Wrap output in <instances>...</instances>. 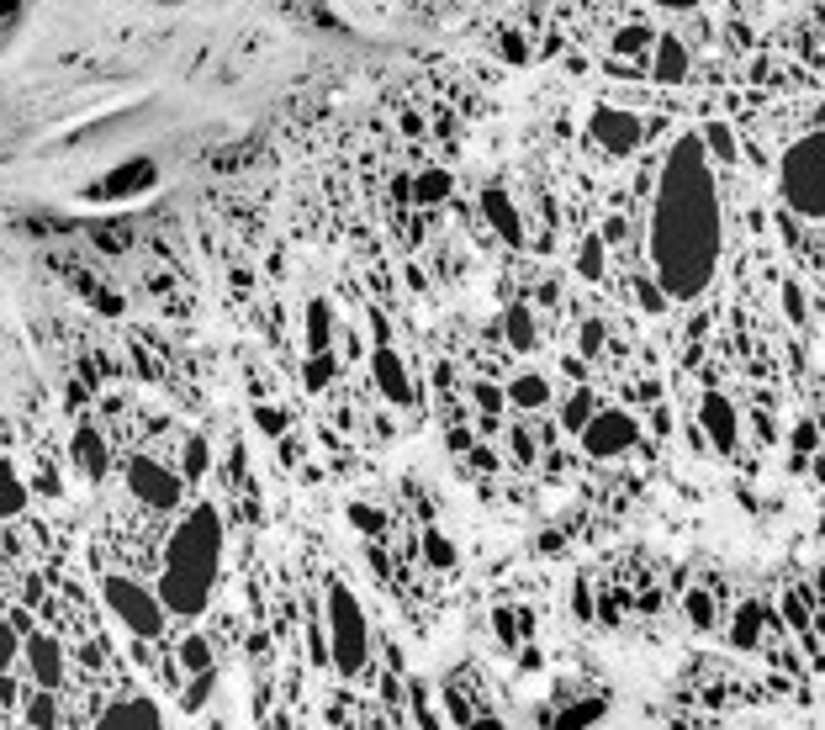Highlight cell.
Segmentation results:
<instances>
[{
	"label": "cell",
	"mask_w": 825,
	"mask_h": 730,
	"mask_svg": "<svg viewBox=\"0 0 825 730\" xmlns=\"http://www.w3.org/2000/svg\"><path fill=\"white\" fill-rule=\"evenodd\" d=\"M719 197H715V170L698 133L677 138L667 164H662V186H656V212H652V270L656 287L688 302L715 281L719 266Z\"/></svg>",
	"instance_id": "6da1fadb"
},
{
	"label": "cell",
	"mask_w": 825,
	"mask_h": 730,
	"mask_svg": "<svg viewBox=\"0 0 825 730\" xmlns=\"http://www.w3.org/2000/svg\"><path fill=\"white\" fill-rule=\"evenodd\" d=\"M222 567V519L212 503L191 509L165 540V567H159V603L175 620H191L207 609L212 582Z\"/></svg>",
	"instance_id": "7a4b0ae2"
},
{
	"label": "cell",
	"mask_w": 825,
	"mask_h": 730,
	"mask_svg": "<svg viewBox=\"0 0 825 730\" xmlns=\"http://www.w3.org/2000/svg\"><path fill=\"white\" fill-rule=\"evenodd\" d=\"M328 662L339 678L370 672V620L345 582H328Z\"/></svg>",
	"instance_id": "3957f363"
},
{
	"label": "cell",
	"mask_w": 825,
	"mask_h": 730,
	"mask_svg": "<svg viewBox=\"0 0 825 730\" xmlns=\"http://www.w3.org/2000/svg\"><path fill=\"white\" fill-rule=\"evenodd\" d=\"M778 191L788 201V212L825 222V133L799 138L778 164Z\"/></svg>",
	"instance_id": "277c9868"
},
{
	"label": "cell",
	"mask_w": 825,
	"mask_h": 730,
	"mask_svg": "<svg viewBox=\"0 0 825 730\" xmlns=\"http://www.w3.org/2000/svg\"><path fill=\"white\" fill-rule=\"evenodd\" d=\"M101 603H107V614L117 624H128L132 641H165V630H170V614H165L159 593H149L132 577H107L101 582Z\"/></svg>",
	"instance_id": "5b68a950"
},
{
	"label": "cell",
	"mask_w": 825,
	"mask_h": 730,
	"mask_svg": "<svg viewBox=\"0 0 825 730\" xmlns=\"http://www.w3.org/2000/svg\"><path fill=\"white\" fill-rule=\"evenodd\" d=\"M128 492L153 513H175L180 509V498H186V477L165 466L159 456H128Z\"/></svg>",
	"instance_id": "8992f818"
},
{
	"label": "cell",
	"mask_w": 825,
	"mask_h": 730,
	"mask_svg": "<svg viewBox=\"0 0 825 730\" xmlns=\"http://www.w3.org/2000/svg\"><path fill=\"white\" fill-rule=\"evenodd\" d=\"M577 440H583V450L593 456V461H614V456L635 450V440H640V419L625 413V408H598V419L587 423Z\"/></svg>",
	"instance_id": "52a82bcc"
},
{
	"label": "cell",
	"mask_w": 825,
	"mask_h": 730,
	"mask_svg": "<svg viewBox=\"0 0 825 730\" xmlns=\"http://www.w3.org/2000/svg\"><path fill=\"white\" fill-rule=\"evenodd\" d=\"M587 133L604 143L608 154H635L640 143H646V122L635 117V111H625V107H593V117H587Z\"/></svg>",
	"instance_id": "ba28073f"
},
{
	"label": "cell",
	"mask_w": 825,
	"mask_h": 730,
	"mask_svg": "<svg viewBox=\"0 0 825 730\" xmlns=\"http://www.w3.org/2000/svg\"><path fill=\"white\" fill-rule=\"evenodd\" d=\"M22 662L27 672H32V688H48V693H59L64 688V646L53 641V636H43V630H27L22 641Z\"/></svg>",
	"instance_id": "9c48e42d"
},
{
	"label": "cell",
	"mask_w": 825,
	"mask_h": 730,
	"mask_svg": "<svg viewBox=\"0 0 825 730\" xmlns=\"http://www.w3.org/2000/svg\"><path fill=\"white\" fill-rule=\"evenodd\" d=\"M370 377H376V387H381V398H387L391 408H412V402H418L408 366H402V354L391 350V344L370 350Z\"/></svg>",
	"instance_id": "30bf717a"
},
{
	"label": "cell",
	"mask_w": 825,
	"mask_h": 730,
	"mask_svg": "<svg viewBox=\"0 0 825 730\" xmlns=\"http://www.w3.org/2000/svg\"><path fill=\"white\" fill-rule=\"evenodd\" d=\"M698 423H704V434L715 440V450H736L740 419H736V408H730L725 392H704V398H698Z\"/></svg>",
	"instance_id": "8fae6325"
},
{
	"label": "cell",
	"mask_w": 825,
	"mask_h": 730,
	"mask_svg": "<svg viewBox=\"0 0 825 730\" xmlns=\"http://www.w3.org/2000/svg\"><path fill=\"white\" fill-rule=\"evenodd\" d=\"M481 218L493 222V233H498L508 249H524V218L503 186H487V191H481Z\"/></svg>",
	"instance_id": "7c38bea8"
},
{
	"label": "cell",
	"mask_w": 825,
	"mask_h": 730,
	"mask_svg": "<svg viewBox=\"0 0 825 730\" xmlns=\"http://www.w3.org/2000/svg\"><path fill=\"white\" fill-rule=\"evenodd\" d=\"M69 456H74V466H80V477H86V482H101V477L111 471L107 434H101L96 423H80V429H74V440H69Z\"/></svg>",
	"instance_id": "4fadbf2b"
},
{
	"label": "cell",
	"mask_w": 825,
	"mask_h": 730,
	"mask_svg": "<svg viewBox=\"0 0 825 730\" xmlns=\"http://www.w3.org/2000/svg\"><path fill=\"white\" fill-rule=\"evenodd\" d=\"M96 730H165V720H159V704H153V699L132 693V699H117V704L96 720Z\"/></svg>",
	"instance_id": "5bb4252c"
},
{
	"label": "cell",
	"mask_w": 825,
	"mask_h": 730,
	"mask_svg": "<svg viewBox=\"0 0 825 730\" xmlns=\"http://www.w3.org/2000/svg\"><path fill=\"white\" fill-rule=\"evenodd\" d=\"M688 69H694V59H688L683 38H656V48H652V80L656 86H683Z\"/></svg>",
	"instance_id": "9a60e30c"
},
{
	"label": "cell",
	"mask_w": 825,
	"mask_h": 730,
	"mask_svg": "<svg viewBox=\"0 0 825 730\" xmlns=\"http://www.w3.org/2000/svg\"><path fill=\"white\" fill-rule=\"evenodd\" d=\"M762 624H767V603H757V598H746V603H736V614H730V646L736 651H757L762 646Z\"/></svg>",
	"instance_id": "2e32d148"
},
{
	"label": "cell",
	"mask_w": 825,
	"mask_h": 730,
	"mask_svg": "<svg viewBox=\"0 0 825 730\" xmlns=\"http://www.w3.org/2000/svg\"><path fill=\"white\" fill-rule=\"evenodd\" d=\"M508 402L519 413H540V408H550V381L540 371H519V377L508 381Z\"/></svg>",
	"instance_id": "e0dca14e"
},
{
	"label": "cell",
	"mask_w": 825,
	"mask_h": 730,
	"mask_svg": "<svg viewBox=\"0 0 825 730\" xmlns=\"http://www.w3.org/2000/svg\"><path fill=\"white\" fill-rule=\"evenodd\" d=\"M334 308H328L324 297H312L307 302V354H334Z\"/></svg>",
	"instance_id": "ac0fdd59"
},
{
	"label": "cell",
	"mask_w": 825,
	"mask_h": 730,
	"mask_svg": "<svg viewBox=\"0 0 825 730\" xmlns=\"http://www.w3.org/2000/svg\"><path fill=\"white\" fill-rule=\"evenodd\" d=\"M698 143H704V154L709 159H719V164H736L740 159V149H736V128H730V122H704V128H698Z\"/></svg>",
	"instance_id": "d6986e66"
},
{
	"label": "cell",
	"mask_w": 825,
	"mask_h": 730,
	"mask_svg": "<svg viewBox=\"0 0 825 730\" xmlns=\"http://www.w3.org/2000/svg\"><path fill=\"white\" fill-rule=\"evenodd\" d=\"M503 333H508V350H535V339H540V329H535V308L514 302V308L503 312Z\"/></svg>",
	"instance_id": "ffe728a7"
},
{
	"label": "cell",
	"mask_w": 825,
	"mask_h": 730,
	"mask_svg": "<svg viewBox=\"0 0 825 730\" xmlns=\"http://www.w3.org/2000/svg\"><path fill=\"white\" fill-rule=\"evenodd\" d=\"M212 471V440L207 434H186V450H180V477L186 482H201Z\"/></svg>",
	"instance_id": "44dd1931"
},
{
	"label": "cell",
	"mask_w": 825,
	"mask_h": 730,
	"mask_svg": "<svg viewBox=\"0 0 825 730\" xmlns=\"http://www.w3.org/2000/svg\"><path fill=\"white\" fill-rule=\"evenodd\" d=\"M577 270H583V281H604V270H608L604 233H583V243H577Z\"/></svg>",
	"instance_id": "7402d4cb"
},
{
	"label": "cell",
	"mask_w": 825,
	"mask_h": 730,
	"mask_svg": "<svg viewBox=\"0 0 825 730\" xmlns=\"http://www.w3.org/2000/svg\"><path fill=\"white\" fill-rule=\"evenodd\" d=\"M32 503V492L22 487V477L11 471V461H0V519H17Z\"/></svg>",
	"instance_id": "603a6c76"
},
{
	"label": "cell",
	"mask_w": 825,
	"mask_h": 730,
	"mask_svg": "<svg viewBox=\"0 0 825 730\" xmlns=\"http://www.w3.org/2000/svg\"><path fill=\"white\" fill-rule=\"evenodd\" d=\"M593 419H598V398H593L587 387H583V392H571V398L561 402V429H566V434H583Z\"/></svg>",
	"instance_id": "cb8c5ba5"
},
{
	"label": "cell",
	"mask_w": 825,
	"mask_h": 730,
	"mask_svg": "<svg viewBox=\"0 0 825 730\" xmlns=\"http://www.w3.org/2000/svg\"><path fill=\"white\" fill-rule=\"evenodd\" d=\"M450 191H456V176H450V170H424V176L412 180V201H418V207H439Z\"/></svg>",
	"instance_id": "d4e9b609"
},
{
	"label": "cell",
	"mask_w": 825,
	"mask_h": 730,
	"mask_svg": "<svg viewBox=\"0 0 825 730\" xmlns=\"http://www.w3.org/2000/svg\"><path fill=\"white\" fill-rule=\"evenodd\" d=\"M175 662H180V672H191V678L212 672V641L207 636H186V641L175 646Z\"/></svg>",
	"instance_id": "484cf974"
},
{
	"label": "cell",
	"mask_w": 825,
	"mask_h": 730,
	"mask_svg": "<svg viewBox=\"0 0 825 730\" xmlns=\"http://www.w3.org/2000/svg\"><path fill=\"white\" fill-rule=\"evenodd\" d=\"M27 726L32 730H59V693L32 688V693H27Z\"/></svg>",
	"instance_id": "4316f807"
},
{
	"label": "cell",
	"mask_w": 825,
	"mask_h": 730,
	"mask_svg": "<svg viewBox=\"0 0 825 730\" xmlns=\"http://www.w3.org/2000/svg\"><path fill=\"white\" fill-rule=\"evenodd\" d=\"M683 609H688V620H694L698 630H715L719 624V593L715 588H694V593L683 598Z\"/></svg>",
	"instance_id": "83f0119b"
},
{
	"label": "cell",
	"mask_w": 825,
	"mask_h": 730,
	"mask_svg": "<svg viewBox=\"0 0 825 730\" xmlns=\"http://www.w3.org/2000/svg\"><path fill=\"white\" fill-rule=\"evenodd\" d=\"M418 556H424L429 567H439V572H450V567L460 561L456 546H450V540H445L439 530H424V534H418Z\"/></svg>",
	"instance_id": "f1b7e54d"
},
{
	"label": "cell",
	"mask_w": 825,
	"mask_h": 730,
	"mask_svg": "<svg viewBox=\"0 0 825 730\" xmlns=\"http://www.w3.org/2000/svg\"><path fill=\"white\" fill-rule=\"evenodd\" d=\"M604 714H608V704H604V699H587V704L566 709L561 720H556V730H587V726H598Z\"/></svg>",
	"instance_id": "f546056e"
},
{
	"label": "cell",
	"mask_w": 825,
	"mask_h": 730,
	"mask_svg": "<svg viewBox=\"0 0 825 730\" xmlns=\"http://www.w3.org/2000/svg\"><path fill=\"white\" fill-rule=\"evenodd\" d=\"M471 402L481 408V419H498L503 408H508V392H503L498 381H471Z\"/></svg>",
	"instance_id": "4dcf8cb0"
},
{
	"label": "cell",
	"mask_w": 825,
	"mask_h": 730,
	"mask_svg": "<svg viewBox=\"0 0 825 730\" xmlns=\"http://www.w3.org/2000/svg\"><path fill=\"white\" fill-rule=\"evenodd\" d=\"M334 371H339V366H334V354H307L302 387H307V392H324L328 381H334Z\"/></svg>",
	"instance_id": "1f68e13d"
},
{
	"label": "cell",
	"mask_w": 825,
	"mask_h": 730,
	"mask_svg": "<svg viewBox=\"0 0 825 730\" xmlns=\"http://www.w3.org/2000/svg\"><path fill=\"white\" fill-rule=\"evenodd\" d=\"M307 657L318 667H328V630H324V614L307 609Z\"/></svg>",
	"instance_id": "d6a6232c"
},
{
	"label": "cell",
	"mask_w": 825,
	"mask_h": 730,
	"mask_svg": "<svg viewBox=\"0 0 825 730\" xmlns=\"http://www.w3.org/2000/svg\"><path fill=\"white\" fill-rule=\"evenodd\" d=\"M22 641H27V636L11 620L0 624V672H11V667L22 662Z\"/></svg>",
	"instance_id": "836d02e7"
},
{
	"label": "cell",
	"mask_w": 825,
	"mask_h": 730,
	"mask_svg": "<svg viewBox=\"0 0 825 730\" xmlns=\"http://www.w3.org/2000/svg\"><path fill=\"white\" fill-rule=\"evenodd\" d=\"M439 699H445V714H450V720H456L460 730H466V726H471V720H477V714H471V699H466V693H460V688H456V678L445 683V693H439Z\"/></svg>",
	"instance_id": "e575fe53"
},
{
	"label": "cell",
	"mask_w": 825,
	"mask_h": 730,
	"mask_svg": "<svg viewBox=\"0 0 825 730\" xmlns=\"http://www.w3.org/2000/svg\"><path fill=\"white\" fill-rule=\"evenodd\" d=\"M640 48H656V32H652V27H625V32L614 38V53H625V59H635Z\"/></svg>",
	"instance_id": "d590c367"
},
{
	"label": "cell",
	"mask_w": 825,
	"mask_h": 730,
	"mask_svg": "<svg viewBox=\"0 0 825 730\" xmlns=\"http://www.w3.org/2000/svg\"><path fill=\"white\" fill-rule=\"evenodd\" d=\"M635 297H640V312H667V291L656 287V276H635Z\"/></svg>",
	"instance_id": "8d00e7d4"
},
{
	"label": "cell",
	"mask_w": 825,
	"mask_h": 730,
	"mask_svg": "<svg viewBox=\"0 0 825 730\" xmlns=\"http://www.w3.org/2000/svg\"><path fill=\"white\" fill-rule=\"evenodd\" d=\"M149 176H153V164H143V159H138V164H128V170H117V176H111L107 191H143V186H149Z\"/></svg>",
	"instance_id": "74e56055"
},
{
	"label": "cell",
	"mask_w": 825,
	"mask_h": 730,
	"mask_svg": "<svg viewBox=\"0 0 825 730\" xmlns=\"http://www.w3.org/2000/svg\"><path fill=\"white\" fill-rule=\"evenodd\" d=\"M508 450H514V461H519V466L540 461V444H535V434H529V429H508Z\"/></svg>",
	"instance_id": "f35d334b"
},
{
	"label": "cell",
	"mask_w": 825,
	"mask_h": 730,
	"mask_svg": "<svg viewBox=\"0 0 825 730\" xmlns=\"http://www.w3.org/2000/svg\"><path fill=\"white\" fill-rule=\"evenodd\" d=\"M349 524H355L360 534H381V530H387V513L366 509V503H355V509H349Z\"/></svg>",
	"instance_id": "ab89813d"
},
{
	"label": "cell",
	"mask_w": 825,
	"mask_h": 730,
	"mask_svg": "<svg viewBox=\"0 0 825 730\" xmlns=\"http://www.w3.org/2000/svg\"><path fill=\"white\" fill-rule=\"evenodd\" d=\"M604 339H608V329L598 323V318H587L583 329H577V350H583V354H604Z\"/></svg>",
	"instance_id": "60d3db41"
},
{
	"label": "cell",
	"mask_w": 825,
	"mask_h": 730,
	"mask_svg": "<svg viewBox=\"0 0 825 730\" xmlns=\"http://www.w3.org/2000/svg\"><path fill=\"white\" fill-rule=\"evenodd\" d=\"M212 683H218V667H212V672H201V678H191V688H186V709H201V704H207Z\"/></svg>",
	"instance_id": "b9f144b4"
},
{
	"label": "cell",
	"mask_w": 825,
	"mask_h": 730,
	"mask_svg": "<svg viewBox=\"0 0 825 730\" xmlns=\"http://www.w3.org/2000/svg\"><path fill=\"white\" fill-rule=\"evenodd\" d=\"M815 444H821V429H815L809 419H799V423H794V461H799V456H809Z\"/></svg>",
	"instance_id": "7bdbcfd3"
},
{
	"label": "cell",
	"mask_w": 825,
	"mask_h": 730,
	"mask_svg": "<svg viewBox=\"0 0 825 730\" xmlns=\"http://www.w3.org/2000/svg\"><path fill=\"white\" fill-rule=\"evenodd\" d=\"M783 620L794 624V630H809V609H804V598H799V593L783 598Z\"/></svg>",
	"instance_id": "ee69618b"
},
{
	"label": "cell",
	"mask_w": 825,
	"mask_h": 730,
	"mask_svg": "<svg viewBox=\"0 0 825 730\" xmlns=\"http://www.w3.org/2000/svg\"><path fill=\"white\" fill-rule=\"evenodd\" d=\"M493 630H498V641H503V646L519 641V630H514V614H508V603H498V609H493Z\"/></svg>",
	"instance_id": "f6af8a7d"
},
{
	"label": "cell",
	"mask_w": 825,
	"mask_h": 730,
	"mask_svg": "<svg viewBox=\"0 0 825 730\" xmlns=\"http://www.w3.org/2000/svg\"><path fill=\"white\" fill-rule=\"evenodd\" d=\"M783 312H788V318H794V323H799V318H804V291L794 287V281H788V287H783Z\"/></svg>",
	"instance_id": "bcb514c9"
},
{
	"label": "cell",
	"mask_w": 825,
	"mask_h": 730,
	"mask_svg": "<svg viewBox=\"0 0 825 730\" xmlns=\"http://www.w3.org/2000/svg\"><path fill=\"white\" fill-rule=\"evenodd\" d=\"M412 704H418V720H424V730H439V720H435V709H429V693H424V688H412Z\"/></svg>",
	"instance_id": "7dc6e473"
},
{
	"label": "cell",
	"mask_w": 825,
	"mask_h": 730,
	"mask_svg": "<svg viewBox=\"0 0 825 730\" xmlns=\"http://www.w3.org/2000/svg\"><path fill=\"white\" fill-rule=\"evenodd\" d=\"M255 423H260V429H270V434H281V429H286V419L276 413V408H265V402L255 408Z\"/></svg>",
	"instance_id": "c3c4849f"
},
{
	"label": "cell",
	"mask_w": 825,
	"mask_h": 730,
	"mask_svg": "<svg viewBox=\"0 0 825 730\" xmlns=\"http://www.w3.org/2000/svg\"><path fill=\"white\" fill-rule=\"evenodd\" d=\"M370 329H376V350L391 344V323H387V312H381V308H370Z\"/></svg>",
	"instance_id": "681fc988"
},
{
	"label": "cell",
	"mask_w": 825,
	"mask_h": 730,
	"mask_svg": "<svg viewBox=\"0 0 825 730\" xmlns=\"http://www.w3.org/2000/svg\"><path fill=\"white\" fill-rule=\"evenodd\" d=\"M503 53H508L514 64H524V59H529V53H524V38H519V32H503Z\"/></svg>",
	"instance_id": "f907efd6"
},
{
	"label": "cell",
	"mask_w": 825,
	"mask_h": 730,
	"mask_svg": "<svg viewBox=\"0 0 825 730\" xmlns=\"http://www.w3.org/2000/svg\"><path fill=\"white\" fill-rule=\"evenodd\" d=\"M466 730H508V726H503L498 714H477V720H471V726H466Z\"/></svg>",
	"instance_id": "816d5d0a"
},
{
	"label": "cell",
	"mask_w": 825,
	"mask_h": 730,
	"mask_svg": "<svg viewBox=\"0 0 825 730\" xmlns=\"http://www.w3.org/2000/svg\"><path fill=\"white\" fill-rule=\"evenodd\" d=\"M450 450H471V434H466V429H450Z\"/></svg>",
	"instance_id": "f5cc1de1"
},
{
	"label": "cell",
	"mask_w": 825,
	"mask_h": 730,
	"mask_svg": "<svg viewBox=\"0 0 825 730\" xmlns=\"http://www.w3.org/2000/svg\"><path fill=\"white\" fill-rule=\"evenodd\" d=\"M17 11H22V6H11V0H0V22H17Z\"/></svg>",
	"instance_id": "db71d44e"
},
{
	"label": "cell",
	"mask_w": 825,
	"mask_h": 730,
	"mask_svg": "<svg viewBox=\"0 0 825 730\" xmlns=\"http://www.w3.org/2000/svg\"><path fill=\"white\" fill-rule=\"evenodd\" d=\"M809 630H815V636L825 641V614H815V620H809Z\"/></svg>",
	"instance_id": "11a10c76"
}]
</instances>
